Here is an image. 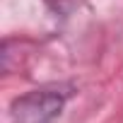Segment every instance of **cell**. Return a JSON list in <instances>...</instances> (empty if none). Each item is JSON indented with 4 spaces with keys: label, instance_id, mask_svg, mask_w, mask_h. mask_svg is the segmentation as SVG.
Segmentation results:
<instances>
[{
    "label": "cell",
    "instance_id": "obj_1",
    "mask_svg": "<svg viewBox=\"0 0 123 123\" xmlns=\"http://www.w3.org/2000/svg\"><path fill=\"white\" fill-rule=\"evenodd\" d=\"M70 99V87H41L31 89L12 101V121L15 123H55L60 111Z\"/></svg>",
    "mask_w": 123,
    "mask_h": 123
}]
</instances>
